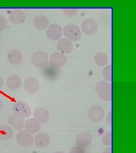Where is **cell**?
Here are the masks:
<instances>
[{
  "label": "cell",
  "mask_w": 136,
  "mask_h": 153,
  "mask_svg": "<svg viewBox=\"0 0 136 153\" xmlns=\"http://www.w3.org/2000/svg\"><path fill=\"white\" fill-rule=\"evenodd\" d=\"M7 60L13 65H19L23 60L22 52L18 49L10 50L7 53Z\"/></svg>",
  "instance_id": "18"
},
{
  "label": "cell",
  "mask_w": 136,
  "mask_h": 153,
  "mask_svg": "<svg viewBox=\"0 0 136 153\" xmlns=\"http://www.w3.org/2000/svg\"><path fill=\"white\" fill-rule=\"evenodd\" d=\"M69 153H85V150L83 148L77 145L71 149Z\"/></svg>",
  "instance_id": "27"
},
{
  "label": "cell",
  "mask_w": 136,
  "mask_h": 153,
  "mask_svg": "<svg viewBox=\"0 0 136 153\" xmlns=\"http://www.w3.org/2000/svg\"><path fill=\"white\" fill-rule=\"evenodd\" d=\"M94 61L97 65L104 66L107 65L109 62V57L105 53L100 52L97 53L95 56Z\"/></svg>",
  "instance_id": "22"
},
{
  "label": "cell",
  "mask_w": 136,
  "mask_h": 153,
  "mask_svg": "<svg viewBox=\"0 0 136 153\" xmlns=\"http://www.w3.org/2000/svg\"><path fill=\"white\" fill-rule=\"evenodd\" d=\"M78 9H65L64 10V13L67 16L69 17H73V16H76L77 14H78Z\"/></svg>",
  "instance_id": "25"
},
{
  "label": "cell",
  "mask_w": 136,
  "mask_h": 153,
  "mask_svg": "<svg viewBox=\"0 0 136 153\" xmlns=\"http://www.w3.org/2000/svg\"><path fill=\"white\" fill-rule=\"evenodd\" d=\"M64 36L71 42H78L81 38L82 33L80 28L76 25L68 24L62 30Z\"/></svg>",
  "instance_id": "2"
},
{
  "label": "cell",
  "mask_w": 136,
  "mask_h": 153,
  "mask_svg": "<svg viewBox=\"0 0 136 153\" xmlns=\"http://www.w3.org/2000/svg\"><path fill=\"white\" fill-rule=\"evenodd\" d=\"M93 141V136L91 133L87 131H83L77 135L76 138V142L78 146L82 148H87Z\"/></svg>",
  "instance_id": "11"
},
{
  "label": "cell",
  "mask_w": 136,
  "mask_h": 153,
  "mask_svg": "<svg viewBox=\"0 0 136 153\" xmlns=\"http://www.w3.org/2000/svg\"><path fill=\"white\" fill-rule=\"evenodd\" d=\"M3 107H4L3 102H2V101L0 99V112L2 111V109L3 108Z\"/></svg>",
  "instance_id": "31"
},
{
  "label": "cell",
  "mask_w": 136,
  "mask_h": 153,
  "mask_svg": "<svg viewBox=\"0 0 136 153\" xmlns=\"http://www.w3.org/2000/svg\"><path fill=\"white\" fill-rule=\"evenodd\" d=\"M24 128L25 131L31 134H36L39 132L41 129V124L34 117L29 118L25 121Z\"/></svg>",
  "instance_id": "14"
},
{
  "label": "cell",
  "mask_w": 136,
  "mask_h": 153,
  "mask_svg": "<svg viewBox=\"0 0 136 153\" xmlns=\"http://www.w3.org/2000/svg\"><path fill=\"white\" fill-rule=\"evenodd\" d=\"M1 36H0V42H1Z\"/></svg>",
  "instance_id": "33"
},
{
  "label": "cell",
  "mask_w": 136,
  "mask_h": 153,
  "mask_svg": "<svg viewBox=\"0 0 136 153\" xmlns=\"http://www.w3.org/2000/svg\"><path fill=\"white\" fill-rule=\"evenodd\" d=\"M62 34V28L59 25L54 23L49 26L46 31L47 37L52 40H57L60 39Z\"/></svg>",
  "instance_id": "12"
},
{
  "label": "cell",
  "mask_w": 136,
  "mask_h": 153,
  "mask_svg": "<svg viewBox=\"0 0 136 153\" xmlns=\"http://www.w3.org/2000/svg\"><path fill=\"white\" fill-rule=\"evenodd\" d=\"M48 55L43 51H38L34 53L31 57L33 65L38 68H44L48 62Z\"/></svg>",
  "instance_id": "5"
},
{
  "label": "cell",
  "mask_w": 136,
  "mask_h": 153,
  "mask_svg": "<svg viewBox=\"0 0 136 153\" xmlns=\"http://www.w3.org/2000/svg\"><path fill=\"white\" fill-rule=\"evenodd\" d=\"M56 47L61 53L68 54L70 53L74 49V45L69 39L61 38L58 40Z\"/></svg>",
  "instance_id": "13"
},
{
  "label": "cell",
  "mask_w": 136,
  "mask_h": 153,
  "mask_svg": "<svg viewBox=\"0 0 136 153\" xmlns=\"http://www.w3.org/2000/svg\"><path fill=\"white\" fill-rule=\"evenodd\" d=\"M22 85L21 77L16 75H12L9 76L6 81L7 87L11 91H16L19 90Z\"/></svg>",
  "instance_id": "19"
},
{
  "label": "cell",
  "mask_w": 136,
  "mask_h": 153,
  "mask_svg": "<svg viewBox=\"0 0 136 153\" xmlns=\"http://www.w3.org/2000/svg\"><path fill=\"white\" fill-rule=\"evenodd\" d=\"M13 129L10 126L4 125L0 126V138L3 140H9L13 136Z\"/></svg>",
  "instance_id": "21"
},
{
  "label": "cell",
  "mask_w": 136,
  "mask_h": 153,
  "mask_svg": "<svg viewBox=\"0 0 136 153\" xmlns=\"http://www.w3.org/2000/svg\"><path fill=\"white\" fill-rule=\"evenodd\" d=\"M24 88L27 93L35 94L38 93L40 88L38 80L33 77L26 78L23 83Z\"/></svg>",
  "instance_id": "9"
},
{
  "label": "cell",
  "mask_w": 136,
  "mask_h": 153,
  "mask_svg": "<svg viewBox=\"0 0 136 153\" xmlns=\"http://www.w3.org/2000/svg\"><path fill=\"white\" fill-rule=\"evenodd\" d=\"M51 138L49 135L43 131L39 132L33 138V142L39 148H45L50 144Z\"/></svg>",
  "instance_id": "10"
},
{
  "label": "cell",
  "mask_w": 136,
  "mask_h": 153,
  "mask_svg": "<svg viewBox=\"0 0 136 153\" xmlns=\"http://www.w3.org/2000/svg\"><path fill=\"white\" fill-rule=\"evenodd\" d=\"M102 142L103 145L107 146L112 145V131H109L106 133L102 137Z\"/></svg>",
  "instance_id": "24"
},
{
  "label": "cell",
  "mask_w": 136,
  "mask_h": 153,
  "mask_svg": "<svg viewBox=\"0 0 136 153\" xmlns=\"http://www.w3.org/2000/svg\"><path fill=\"white\" fill-rule=\"evenodd\" d=\"M7 122L9 126L16 131H21L24 128L25 120L24 118L16 115L13 114L9 116Z\"/></svg>",
  "instance_id": "15"
},
{
  "label": "cell",
  "mask_w": 136,
  "mask_h": 153,
  "mask_svg": "<svg viewBox=\"0 0 136 153\" xmlns=\"http://www.w3.org/2000/svg\"><path fill=\"white\" fill-rule=\"evenodd\" d=\"M98 23L94 19L88 18L82 23V31L85 35L90 36L96 33L98 30Z\"/></svg>",
  "instance_id": "7"
},
{
  "label": "cell",
  "mask_w": 136,
  "mask_h": 153,
  "mask_svg": "<svg viewBox=\"0 0 136 153\" xmlns=\"http://www.w3.org/2000/svg\"><path fill=\"white\" fill-rule=\"evenodd\" d=\"M49 21L48 17L43 14H39L33 19L34 27L39 30H44L49 27Z\"/></svg>",
  "instance_id": "17"
},
{
  "label": "cell",
  "mask_w": 136,
  "mask_h": 153,
  "mask_svg": "<svg viewBox=\"0 0 136 153\" xmlns=\"http://www.w3.org/2000/svg\"><path fill=\"white\" fill-rule=\"evenodd\" d=\"M13 111L14 114L22 118H28L31 114V109L27 103L22 100L15 102L13 106Z\"/></svg>",
  "instance_id": "3"
},
{
  "label": "cell",
  "mask_w": 136,
  "mask_h": 153,
  "mask_svg": "<svg viewBox=\"0 0 136 153\" xmlns=\"http://www.w3.org/2000/svg\"><path fill=\"white\" fill-rule=\"evenodd\" d=\"M102 74L104 78L111 83L112 81V65L106 66L104 68L102 71Z\"/></svg>",
  "instance_id": "23"
},
{
  "label": "cell",
  "mask_w": 136,
  "mask_h": 153,
  "mask_svg": "<svg viewBox=\"0 0 136 153\" xmlns=\"http://www.w3.org/2000/svg\"><path fill=\"white\" fill-rule=\"evenodd\" d=\"M103 153H112L111 146H109L108 148H106V149L104 150Z\"/></svg>",
  "instance_id": "29"
},
{
  "label": "cell",
  "mask_w": 136,
  "mask_h": 153,
  "mask_svg": "<svg viewBox=\"0 0 136 153\" xmlns=\"http://www.w3.org/2000/svg\"><path fill=\"white\" fill-rule=\"evenodd\" d=\"M33 116L40 124H46L49 120L50 115L47 109L43 107H38L34 110Z\"/></svg>",
  "instance_id": "16"
},
{
  "label": "cell",
  "mask_w": 136,
  "mask_h": 153,
  "mask_svg": "<svg viewBox=\"0 0 136 153\" xmlns=\"http://www.w3.org/2000/svg\"><path fill=\"white\" fill-rule=\"evenodd\" d=\"M54 153H64V152H55Z\"/></svg>",
  "instance_id": "32"
},
{
  "label": "cell",
  "mask_w": 136,
  "mask_h": 153,
  "mask_svg": "<svg viewBox=\"0 0 136 153\" xmlns=\"http://www.w3.org/2000/svg\"><path fill=\"white\" fill-rule=\"evenodd\" d=\"M49 62L51 66L59 69L65 65L67 62V57L64 54L60 52H54L51 55Z\"/></svg>",
  "instance_id": "8"
},
{
  "label": "cell",
  "mask_w": 136,
  "mask_h": 153,
  "mask_svg": "<svg viewBox=\"0 0 136 153\" xmlns=\"http://www.w3.org/2000/svg\"><path fill=\"white\" fill-rule=\"evenodd\" d=\"M9 18L11 23L20 25L25 22L26 19V14L22 10L16 9L11 13Z\"/></svg>",
  "instance_id": "20"
},
{
  "label": "cell",
  "mask_w": 136,
  "mask_h": 153,
  "mask_svg": "<svg viewBox=\"0 0 136 153\" xmlns=\"http://www.w3.org/2000/svg\"><path fill=\"white\" fill-rule=\"evenodd\" d=\"M106 120L107 123L109 124V125L111 126L112 125V111H109L108 114L107 115L106 117Z\"/></svg>",
  "instance_id": "28"
},
{
  "label": "cell",
  "mask_w": 136,
  "mask_h": 153,
  "mask_svg": "<svg viewBox=\"0 0 136 153\" xmlns=\"http://www.w3.org/2000/svg\"><path fill=\"white\" fill-rule=\"evenodd\" d=\"M105 112L103 107L99 104H94L88 111V116L94 123H99L103 120Z\"/></svg>",
  "instance_id": "4"
},
{
  "label": "cell",
  "mask_w": 136,
  "mask_h": 153,
  "mask_svg": "<svg viewBox=\"0 0 136 153\" xmlns=\"http://www.w3.org/2000/svg\"><path fill=\"white\" fill-rule=\"evenodd\" d=\"M33 138L34 137L33 134L29 133L25 130L20 131L16 134V142L18 145L24 148L31 146L33 143Z\"/></svg>",
  "instance_id": "6"
},
{
  "label": "cell",
  "mask_w": 136,
  "mask_h": 153,
  "mask_svg": "<svg viewBox=\"0 0 136 153\" xmlns=\"http://www.w3.org/2000/svg\"><path fill=\"white\" fill-rule=\"evenodd\" d=\"M7 22L5 16L0 14V31H2L7 26Z\"/></svg>",
  "instance_id": "26"
},
{
  "label": "cell",
  "mask_w": 136,
  "mask_h": 153,
  "mask_svg": "<svg viewBox=\"0 0 136 153\" xmlns=\"http://www.w3.org/2000/svg\"><path fill=\"white\" fill-rule=\"evenodd\" d=\"M95 92L98 96L104 101L109 102L112 100V85L111 83L102 81L97 83Z\"/></svg>",
  "instance_id": "1"
},
{
  "label": "cell",
  "mask_w": 136,
  "mask_h": 153,
  "mask_svg": "<svg viewBox=\"0 0 136 153\" xmlns=\"http://www.w3.org/2000/svg\"><path fill=\"white\" fill-rule=\"evenodd\" d=\"M4 85V81H3V79L1 76H0V89L2 88Z\"/></svg>",
  "instance_id": "30"
}]
</instances>
